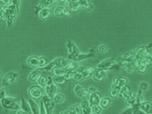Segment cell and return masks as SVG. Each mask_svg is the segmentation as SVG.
Segmentation results:
<instances>
[{
    "instance_id": "cell-52",
    "label": "cell",
    "mask_w": 152,
    "mask_h": 114,
    "mask_svg": "<svg viewBox=\"0 0 152 114\" xmlns=\"http://www.w3.org/2000/svg\"><path fill=\"white\" fill-rule=\"evenodd\" d=\"M1 72L0 71V77H1Z\"/></svg>"
},
{
    "instance_id": "cell-24",
    "label": "cell",
    "mask_w": 152,
    "mask_h": 114,
    "mask_svg": "<svg viewBox=\"0 0 152 114\" xmlns=\"http://www.w3.org/2000/svg\"><path fill=\"white\" fill-rule=\"evenodd\" d=\"M120 66H122L123 69L127 73H132L136 71V67L134 62H121L120 63Z\"/></svg>"
},
{
    "instance_id": "cell-47",
    "label": "cell",
    "mask_w": 152,
    "mask_h": 114,
    "mask_svg": "<svg viewBox=\"0 0 152 114\" xmlns=\"http://www.w3.org/2000/svg\"><path fill=\"white\" fill-rule=\"evenodd\" d=\"M39 114H47L45 109L43 103L42 102V101L41 102V103H40V107H39Z\"/></svg>"
},
{
    "instance_id": "cell-53",
    "label": "cell",
    "mask_w": 152,
    "mask_h": 114,
    "mask_svg": "<svg viewBox=\"0 0 152 114\" xmlns=\"http://www.w3.org/2000/svg\"><path fill=\"white\" fill-rule=\"evenodd\" d=\"M91 114H96V113H92Z\"/></svg>"
},
{
    "instance_id": "cell-46",
    "label": "cell",
    "mask_w": 152,
    "mask_h": 114,
    "mask_svg": "<svg viewBox=\"0 0 152 114\" xmlns=\"http://www.w3.org/2000/svg\"><path fill=\"white\" fill-rule=\"evenodd\" d=\"M98 50H99V51L101 53H105L108 51V48L105 45H101L98 48Z\"/></svg>"
},
{
    "instance_id": "cell-48",
    "label": "cell",
    "mask_w": 152,
    "mask_h": 114,
    "mask_svg": "<svg viewBox=\"0 0 152 114\" xmlns=\"http://www.w3.org/2000/svg\"><path fill=\"white\" fill-rule=\"evenodd\" d=\"M7 21V17L3 10L0 11V21Z\"/></svg>"
},
{
    "instance_id": "cell-8",
    "label": "cell",
    "mask_w": 152,
    "mask_h": 114,
    "mask_svg": "<svg viewBox=\"0 0 152 114\" xmlns=\"http://www.w3.org/2000/svg\"><path fill=\"white\" fill-rule=\"evenodd\" d=\"M57 86L54 84L52 81V77L48 76V82L45 86V91L47 93V96L49 98L52 99L53 96L57 93Z\"/></svg>"
},
{
    "instance_id": "cell-50",
    "label": "cell",
    "mask_w": 152,
    "mask_h": 114,
    "mask_svg": "<svg viewBox=\"0 0 152 114\" xmlns=\"http://www.w3.org/2000/svg\"><path fill=\"white\" fill-rule=\"evenodd\" d=\"M16 114H29L28 113H27L26 112L22 110H17Z\"/></svg>"
},
{
    "instance_id": "cell-35",
    "label": "cell",
    "mask_w": 152,
    "mask_h": 114,
    "mask_svg": "<svg viewBox=\"0 0 152 114\" xmlns=\"http://www.w3.org/2000/svg\"><path fill=\"white\" fill-rule=\"evenodd\" d=\"M68 70L66 68H56L52 70V73L54 76H64Z\"/></svg>"
},
{
    "instance_id": "cell-6",
    "label": "cell",
    "mask_w": 152,
    "mask_h": 114,
    "mask_svg": "<svg viewBox=\"0 0 152 114\" xmlns=\"http://www.w3.org/2000/svg\"><path fill=\"white\" fill-rule=\"evenodd\" d=\"M28 95L31 99L39 100L42 99L44 96V89L43 87L38 84L32 85L28 89Z\"/></svg>"
},
{
    "instance_id": "cell-51",
    "label": "cell",
    "mask_w": 152,
    "mask_h": 114,
    "mask_svg": "<svg viewBox=\"0 0 152 114\" xmlns=\"http://www.w3.org/2000/svg\"><path fill=\"white\" fill-rule=\"evenodd\" d=\"M59 114H68V112H67V111H64V112H61Z\"/></svg>"
},
{
    "instance_id": "cell-45",
    "label": "cell",
    "mask_w": 152,
    "mask_h": 114,
    "mask_svg": "<svg viewBox=\"0 0 152 114\" xmlns=\"http://www.w3.org/2000/svg\"><path fill=\"white\" fill-rule=\"evenodd\" d=\"M7 91L4 87H1L0 88V100L3 98L7 97Z\"/></svg>"
},
{
    "instance_id": "cell-34",
    "label": "cell",
    "mask_w": 152,
    "mask_h": 114,
    "mask_svg": "<svg viewBox=\"0 0 152 114\" xmlns=\"http://www.w3.org/2000/svg\"><path fill=\"white\" fill-rule=\"evenodd\" d=\"M20 108H21V110H22L26 112L27 113H28L29 114H31L29 105L28 102V101L26 100L23 96H22V98H21Z\"/></svg>"
},
{
    "instance_id": "cell-41",
    "label": "cell",
    "mask_w": 152,
    "mask_h": 114,
    "mask_svg": "<svg viewBox=\"0 0 152 114\" xmlns=\"http://www.w3.org/2000/svg\"><path fill=\"white\" fill-rule=\"evenodd\" d=\"M78 62H73V61H71V62H68V66L66 67V69L68 70H76L78 69Z\"/></svg>"
},
{
    "instance_id": "cell-32",
    "label": "cell",
    "mask_w": 152,
    "mask_h": 114,
    "mask_svg": "<svg viewBox=\"0 0 152 114\" xmlns=\"http://www.w3.org/2000/svg\"><path fill=\"white\" fill-rule=\"evenodd\" d=\"M52 81L54 84L56 86L59 85H63L66 84V82L68 81L64 76H54L52 77Z\"/></svg>"
},
{
    "instance_id": "cell-12",
    "label": "cell",
    "mask_w": 152,
    "mask_h": 114,
    "mask_svg": "<svg viewBox=\"0 0 152 114\" xmlns=\"http://www.w3.org/2000/svg\"><path fill=\"white\" fill-rule=\"evenodd\" d=\"M42 102L43 103L45 109L47 114H52L53 109L55 107V103L53 102L52 99L49 98L47 95H44L42 98Z\"/></svg>"
},
{
    "instance_id": "cell-21",
    "label": "cell",
    "mask_w": 152,
    "mask_h": 114,
    "mask_svg": "<svg viewBox=\"0 0 152 114\" xmlns=\"http://www.w3.org/2000/svg\"><path fill=\"white\" fill-rule=\"evenodd\" d=\"M141 110L146 114H152V103L151 102H142L139 106Z\"/></svg>"
},
{
    "instance_id": "cell-9",
    "label": "cell",
    "mask_w": 152,
    "mask_h": 114,
    "mask_svg": "<svg viewBox=\"0 0 152 114\" xmlns=\"http://www.w3.org/2000/svg\"><path fill=\"white\" fill-rule=\"evenodd\" d=\"M129 80L127 77L124 76L115 77L112 81V86L111 87L115 89H117L118 90L121 89L122 87L128 84Z\"/></svg>"
},
{
    "instance_id": "cell-15",
    "label": "cell",
    "mask_w": 152,
    "mask_h": 114,
    "mask_svg": "<svg viewBox=\"0 0 152 114\" xmlns=\"http://www.w3.org/2000/svg\"><path fill=\"white\" fill-rule=\"evenodd\" d=\"M134 63L136 71L141 74H144L146 72L149 67H150L148 62L145 60L134 61Z\"/></svg>"
},
{
    "instance_id": "cell-2",
    "label": "cell",
    "mask_w": 152,
    "mask_h": 114,
    "mask_svg": "<svg viewBox=\"0 0 152 114\" xmlns=\"http://www.w3.org/2000/svg\"><path fill=\"white\" fill-rule=\"evenodd\" d=\"M97 69L102 71H119L121 69L120 63H117L114 58H107L98 64Z\"/></svg>"
},
{
    "instance_id": "cell-4",
    "label": "cell",
    "mask_w": 152,
    "mask_h": 114,
    "mask_svg": "<svg viewBox=\"0 0 152 114\" xmlns=\"http://www.w3.org/2000/svg\"><path fill=\"white\" fill-rule=\"evenodd\" d=\"M1 106L3 108L7 110H21L20 105L17 99L12 97H5L0 100Z\"/></svg>"
},
{
    "instance_id": "cell-30",
    "label": "cell",
    "mask_w": 152,
    "mask_h": 114,
    "mask_svg": "<svg viewBox=\"0 0 152 114\" xmlns=\"http://www.w3.org/2000/svg\"><path fill=\"white\" fill-rule=\"evenodd\" d=\"M80 8L87 11H92L94 8L92 4L88 0H79Z\"/></svg>"
},
{
    "instance_id": "cell-37",
    "label": "cell",
    "mask_w": 152,
    "mask_h": 114,
    "mask_svg": "<svg viewBox=\"0 0 152 114\" xmlns=\"http://www.w3.org/2000/svg\"><path fill=\"white\" fill-rule=\"evenodd\" d=\"M83 79H83V76L81 69L78 68V69L75 70L74 75H73L72 80L75 81H82Z\"/></svg>"
},
{
    "instance_id": "cell-38",
    "label": "cell",
    "mask_w": 152,
    "mask_h": 114,
    "mask_svg": "<svg viewBox=\"0 0 152 114\" xmlns=\"http://www.w3.org/2000/svg\"><path fill=\"white\" fill-rule=\"evenodd\" d=\"M47 82H48V77L43 75V74H41L37 80L38 85L41 86L42 87H43H43H45L47 84Z\"/></svg>"
},
{
    "instance_id": "cell-25",
    "label": "cell",
    "mask_w": 152,
    "mask_h": 114,
    "mask_svg": "<svg viewBox=\"0 0 152 114\" xmlns=\"http://www.w3.org/2000/svg\"><path fill=\"white\" fill-rule=\"evenodd\" d=\"M41 75V72H40V69H36L33 70V71L28 75V79L29 81L31 82H37L38 79Z\"/></svg>"
},
{
    "instance_id": "cell-42",
    "label": "cell",
    "mask_w": 152,
    "mask_h": 114,
    "mask_svg": "<svg viewBox=\"0 0 152 114\" xmlns=\"http://www.w3.org/2000/svg\"><path fill=\"white\" fill-rule=\"evenodd\" d=\"M11 0H0V11L4 10V8L11 3Z\"/></svg>"
},
{
    "instance_id": "cell-22",
    "label": "cell",
    "mask_w": 152,
    "mask_h": 114,
    "mask_svg": "<svg viewBox=\"0 0 152 114\" xmlns=\"http://www.w3.org/2000/svg\"><path fill=\"white\" fill-rule=\"evenodd\" d=\"M26 63L29 67L38 69L39 68V56H31L27 59Z\"/></svg>"
},
{
    "instance_id": "cell-1",
    "label": "cell",
    "mask_w": 152,
    "mask_h": 114,
    "mask_svg": "<svg viewBox=\"0 0 152 114\" xmlns=\"http://www.w3.org/2000/svg\"><path fill=\"white\" fill-rule=\"evenodd\" d=\"M20 1H12L10 5L3 10L7 17V22L8 27H11L13 20L20 12Z\"/></svg>"
},
{
    "instance_id": "cell-10",
    "label": "cell",
    "mask_w": 152,
    "mask_h": 114,
    "mask_svg": "<svg viewBox=\"0 0 152 114\" xmlns=\"http://www.w3.org/2000/svg\"><path fill=\"white\" fill-rule=\"evenodd\" d=\"M18 74L15 72H9L6 74L3 77L1 81V86H7L12 85L17 79Z\"/></svg>"
},
{
    "instance_id": "cell-40",
    "label": "cell",
    "mask_w": 152,
    "mask_h": 114,
    "mask_svg": "<svg viewBox=\"0 0 152 114\" xmlns=\"http://www.w3.org/2000/svg\"><path fill=\"white\" fill-rule=\"evenodd\" d=\"M47 64V59L45 57L39 56V69L45 67Z\"/></svg>"
},
{
    "instance_id": "cell-33",
    "label": "cell",
    "mask_w": 152,
    "mask_h": 114,
    "mask_svg": "<svg viewBox=\"0 0 152 114\" xmlns=\"http://www.w3.org/2000/svg\"><path fill=\"white\" fill-rule=\"evenodd\" d=\"M111 103V99L110 97H108V96H105V97L101 98L99 103V105L102 109H106L110 106Z\"/></svg>"
},
{
    "instance_id": "cell-43",
    "label": "cell",
    "mask_w": 152,
    "mask_h": 114,
    "mask_svg": "<svg viewBox=\"0 0 152 114\" xmlns=\"http://www.w3.org/2000/svg\"><path fill=\"white\" fill-rule=\"evenodd\" d=\"M92 113H94L96 114H101L102 112V108L99 105H95V106L92 107Z\"/></svg>"
},
{
    "instance_id": "cell-31",
    "label": "cell",
    "mask_w": 152,
    "mask_h": 114,
    "mask_svg": "<svg viewBox=\"0 0 152 114\" xmlns=\"http://www.w3.org/2000/svg\"><path fill=\"white\" fill-rule=\"evenodd\" d=\"M67 112L68 114H82L81 107L78 104H75L71 106Z\"/></svg>"
},
{
    "instance_id": "cell-29",
    "label": "cell",
    "mask_w": 152,
    "mask_h": 114,
    "mask_svg": "<svg viewBox=\"0 0 152 114\" xmlns=\"http://www.w3.org/2000/svg\"><path fill=\"white\" fill-rule=\"evenodd\" d=\"M52 14V12L49 8H43L38 13V16L42 20H46Z\"/></svg>"
},
{
    "instance_id": "cell-18",
    "label": "cell",
    "mask_w": 152,
    "mask_h": 114,
    "mask_svg": "<svg viewBox=\"0 0 152 114\" xmlns=\"http://www.w3.org/2000/svg\"><path fill=\"white\" fill-rule=\"evenodd\" d=\"M102 98V95L99 92L96 91V93H93L89 96L88 102L90 103L91 107L95 106V105H99L100 101Z\"/></svg>"
},
{
    "instance_id": "cell-20",
    "label": "cell",
    "mask_w": 152,
    "mask_h": 114,
    "mask_svg": "<svg viewBox=\"0 0 152 114\" xmlns=\"http://www.w3.org/2000/svg\"><path fill=\"white\" fill-rule=\"evenodd\" d=\"M133 93L132 92V90L131 87H129L128 85L124 86V87L120 90V95L119 96L121 98H123L125 100L129 99L131 98L132 96Z\"/></svg>"
},
{
    "instance_id": "cell-54",
    "label": "cell",
    "mask_w": 152,
    "mask_h": 114,
    "mask_svg": "<svg viewBox=\"0 0 152 114\" xmlns=\"http://www.w3.org/2000/svg\"><path fill=\"white\" fill-rule=\"evenodd\" d=\"M31 114H32V113H31Z\"/></svg>"
},
{
    "instance_id": "cell-39",
    "label": "cell",
    "mask_w": 152,
    "mask_h": 114,
    "mask_svg": "<svg viewBox=\"0 0 152 114\" xmlns=\"http://www.w3.org/2000/svg\"><path fill=\"white\" fill-rule=\"evenodd\" d=\"M108 95H109V97L111 99V98H113V99L117 98L118 97H119L120 90L111 87V88L108 91Z\"/></svg>"
},
{
    "instance_id": "cell-49",
    "label": "cell",
    "mask_w": 152,
    "mask_h": 114,
    "mask_svg": "<svg viewBox=\"0 0 152 114\" xmlns=\"http://www.w3.org/2000/svg\"><path fill=\"white\" fill-rule=\"evenodd\" d=\"M87 89H88V93H89V95H90L93 94V93H96V92L97 91V89H96V87H92V86L89 87Z\"/></svg>"
},
{
    "instance_id": "cell-27",
    "label": "cell",
    "mask_w": 152,
    "mask_h": 114,
    "mask_svg": "<svg viewBox=\"0 0 152 114\" xmlns=\"http://www.w3.org/2000/svg\"><path fill=\"white\" fill-rule=\"evenodd\" d=\"M80 69L82 71L83 79H88L92 76L95 69H94L92 67H85Z\"/></svg>"
},
{
    "instance_id": "cell-23",
    "label": "cell",
    "mask_w": 152,
    "mask_h": 114,
    "mask_svg": "<svg viewBox=\"0 0 152 114\" xmlns=\"http://www.w3.org/2000/svg\"><path fill=\"white\" fill-rule=\"evenodd\" d=\"M82 108V114H91L92 113V107L89 103L88 101L87 100H83L80 105Z\"/></svg>"
},
{
    "instance_id": "cell-36",
    "label": "cell",
    "mask_w": 152,
    "mask_h": 114,
    "mask_svg": "<svg viewBox=\"0 0 152 114\" xmlns=\"http://www.w3.org/2000/svg\"><path fill=\"white\" fill-rule=\"evenodd\" d=\"M52 100L55 104H61L65 101V96L62 93H56Z\"/></svg>"
},
{
    "instance_id": "cell-13",
    "label": "cell",
    "mask_w": 152,
    "mask_h": 114,
    "mask_svg": "<svg viewBox=\"0 0 152 114\" xmlns=\"http://www.w3.org/2000/svg\"><path fill=\"white\" fill-rule=\"evenodd\" d=\"M57 3V0H42L40 1L38 5L35 8L34 15H38L39 12L43 8H48L53 4Z\"/></svg>"
},
{
    "instance_id": "cell-28",
    "label": "cell",
    "mask_w": 152,
    "mask_h": 114,
    "mask_svg": "<svg viewBox=\"0 0 152 114\" xmlns=\"http://www.w3.org/2000/svg\"><path fill=\"white\" fill-rule=\"evenodd\" d=\"M28 102L29 105L31 112L32 114H39V107L37 103L34 102V100L29 98L28 99Z\"/></svg>"
},
{
    "instance_id": "cell-14",
    "label": "cell",
    "mask_w": 152,
    "mask_h": 114,
    "mask_svg": "<svg viewBox=\"0 0 152 114\" xmlns=\"http://www.w3.org/2000/svg\"><path fill=\"white\" fill-rule=\"evenodd\" d=\"M136 55V51L134 50L132 51L125 53L120 58V63L121 62H133L135 60V57Z\"/></svg>"
},
{
    "instance_id": "cell-11",
    "label": "cell",
    "mask_w": 152,
    "mask_h": 114,
    "mask_svg": "<svg viewBox=\"0 0 152 114\" xmlns=\"http://www.w3.org/2000/svg\"><path fill=\"white\" fill-rule=\"evenodd\" d=\"M74 93L76 96L83 100L88 98L89 96H90L88 92V89L87 88H84L83 86L80 84L75 85L74 87Z\"/></svg>"
},
{
    "instance_id": "cell-5",
    "label": "cell",
    "mask_w": 152,
    "mask_h": 114,
    "mask_svg": "<svg viewBox=\"0 0 152 114\" xmlns=\"http://www.w3.org/2000/svg\"><path fill=\"white\" fill-rule=\"evenodd\" d=\"M67 49L68 50V58L73 62H78V57L81 54L78 47L71 41H68L66 44Z\"/></svg>"
},
{
    "instance_id": "cell-3",
    "label": "cell",
    "mask_w": 152,
    "mask_h": 114,
    "mask_svg": "<svg viewBox=\"0 0 152 114\" xmlns=\"http://www.w3.org/2000/svg\"><path fill=\"white\" fill-rule=\"evenodd\" d=\"M68 61L61 57H58L55 58L52 62L48 63L45 67L40 70H43L45 71H52V70L56 68H66L68 66Z\"/></svg>"
},
{
    "instance_id": "cell-7",
    "label": "cell",
    "mask_w": 152,
    "mask_h": 114,
    "mask_svg": "<svg viewBox=\"0 0 152 114\" xmlns=\"http://www.w3.org/2000/svg\"><path fill=\"white\" fill-rule=\"evenodd\" d=\"M142 102H143V98L142 96V91L139 89L137 94L132 95L131 98L125 100V104L127 107H139Z\"/></svg>"
},
{
    "instance_id": "cell-19",
    "label": "cell",
    "mask_w": 152,
    "mask_h": 114,
    "mask_svg": "<svg viewBox=\"0 0 152 114\" xmlns=\"http://www.w3.org/2000/svg\"><path fill=\"white\" fill-rule=\"evenodd\" d=\"M66 7L71 13H76L79 11L80 6L79 0H69L67 3Z\"/></svg>"
},
{
    "instance_id": "cell-26",
    "label": "cell",
    "mask_w": 152,
    "mask_h": 114,
    "mask_svg": "<svg viewBox=\"0 0 152 114\" xmlns=\"http://www.w3.org/2000/svg\"><path fill=\"white\" fill-rule=\"evenodd\" d=\"M119 114H146L142 112L139 107H127V109Z\"/></svg>"
},
{
    "instance_id": "cell-16",
    "label": "cell",
    "mask_w": 152,
    "mask_h": 114,
    "mask_svg": "<svg viewBox=\"0 0 152 114\" xmlns=\"http://www.w3.org/2000/svg\"><path fill=\"white\" fill-rule=\"evenodd\" d=\"M53 14L57 17H62L69 15L71 14V12L66 6H58L56 7L54 10H53Z\"/></svg>"
},
{
    "instance_id": "cell-44",
    "label": "cell",
    "mask_w": 152,
    "mask_h": 114,
    "mask_svg": "<svg viewBox=\"0 0 152 114\" xmlns=\"http://www.w3.org/2000/svg\"><path fill=\"white\" fill-rule=\"evenodd\" d=\"M149 88V84L147 82H142L140 84V90L142 91H147Z\"/></svg>"
},
{
    "instance_id": "cell-17",
    "label": "cell",
    "mask_w": 152,
    "mask_h": 114,
    "mask_svg": "<svg viewBox=\"0 0 152 114\" xmlns=\"http://www.w3.org/2000/svg\"><path fill=\"white\" fill-rule=\"evenodd\" d=\"M92 79L96 82H102L103 81L106 77V74L104 71H102L101 69H96L94 71Z\"/></svg>"
}]
</instances>
